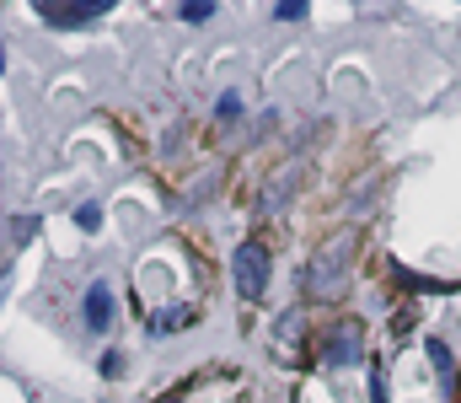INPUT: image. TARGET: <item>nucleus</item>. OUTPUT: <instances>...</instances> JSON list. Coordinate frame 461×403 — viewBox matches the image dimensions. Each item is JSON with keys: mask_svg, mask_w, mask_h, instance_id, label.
Wrapping results in <instances>:
<instances>
[{"mask_svg": "<svg viewBox=\"0 0 461 403\" xmlns=\"http://www.w3.org/2000/svg\"><path fill=\"white\" fill-rule=\"evenodd\" d=\"M230 274H236V296L241 301H263V290H268V248L263 243H241L236 259H230Z\"/></svg>", "mask_w": 461, "mask_h": 403, "instance_id": "nucleus-1", "label": "nucleus"}, {"mask_svg": "<svg viewBox=\"0 0 461 403\" xmlns=\"http://www.w3.org/2000/svg\"><path fill=\"white\" fill-rule=\"evenodd\" d=\"M113 317H118L113 285H108V279H97V285L86 290V328H92V334H108V328H113Z\"/></svg>", "mask_w": 461, "mask_h": 403, "instance_id": "nucleus-2", "label": "nucleus"}, {"mask_svg": "<svg viewBox=\"0 0 461 403\" xmlns=\"http://www.w3.org/2000/svg\"><path fill=\"white\" fill-rule=\"evenodd\" d=\"M359 355H365V350H359V328H354V323H344V328L328 339V350H322V361H328V366H354Z\"/></svg>", "mask_w": 461, "mask_h": 403, "instance_id": "nucleus-3", "label": "nucleus"}, {"mask_svg": "<svg viewBox=\"0 0 461 403\" xmlns=\"http://www.w3.org/2000/svg\"><path fill=\"white\" fill-rule=\"evenodd\" d=\"M108 11V0H92V5H76V11H43L49 22H65V27H81V22H92V16H103Z\"/></svg>", "mask_w": 461, "mask_h": 403, "instance_id": "nucleus-4", "label": "nucleus"}, {"mask_svg": "<svg viewBox=\"0 0 461 403\" xmlns=\"http://www.w3.org/2000/svg\"><path fill=\"white\" fill-rule=\"evenodd\" d=\"M76 226H81V232H97V226H103V210H97V205H81V210H76Z\"/></svg>", "mask_w": 461, "mask_h": 403, "instance_id": "nucleus-5", "label": "nucleus"}, {"mask_svg": "<svg viewBox=\"0 0 461 403\" xmlns=\"http://www.w3.org/2000/svg\"><path fill=\"white\" fill-rule=\"evenodd\" d=\"M11 237H16V243H27V237H32V215H27V221H11Z\"/></svg>", "mask_w": 461, "mask_h": 403, "instance_id": "nucleus-6", "label": "nucleus"}, {"mask_svg": "<svg viewBox=\"0 0 461 403\" xmlns=\"http://www.w3.org/2000/svg\"><path fill=\"white\" fill-rule=\"evenodd\" d=\"M236 108H241V103H236V92H226V97H221V119H236Z\"/></svg>", "mask_w": 461, "mask_h": 403, "instance_id": "nucleus-7", "label": "nucleus"}, {"mask_svg": "<svg viewBox=\"0 0 461 403\" xmlns=\"http://www.w3.org/2000/svg\"><path fill=\"white\" fill-rule=\"evenodd\" d=\"M161 403H183V398H161Z\"/></svg>", "mask_w": 461, "mask_h": 403, "instance_id": "nucleus-8", "label": "nucleus"}]
</instances>
